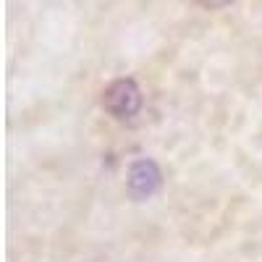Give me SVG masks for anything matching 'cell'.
I'll use <instances>...</instances> for the list:
<instances>
[{"label": "cell", "instance_id": "1", "mask_svg": "<svg viewBox=\"0 0 262 262\" xmlns=\"http://www.w3.org/2000/svg\"><path fill=\"white\" fill-rule=\"evenodd\" d=\"M102 107L113 118H134L142 107V90L134 79H116L105 86Z\"/></svg>", "mask_w": 262, "mask_h": 262}, {"label": "cell", "instance_id": "3", "mask_svg": "<svg viewBox=\"0 0 262 262\" xmlns=\"http://www.w3.org/2000/svg\"><path fill=\"white\" fill-rule=\"evenodd\" d=\"M194 3H196V6H202V8H207V11H221V8L236 3V0H194Z\"/></svg>", "mask_w": 262, "mask_h": 262}, {"label": "cell", "instance_id": "2", "mask_svg": "<svg viewBox=\"0 0 262 262\" xmlns=\"http://www.w3.org/2000/svg\"><path fill=\"white\" fill-rule=\"evenodd\" d=\"M163 184V176H160V168L155 160H137L131 163L128 168V179H126V186H128V194L134 200H149Z\"/></svg>", "mask_w": 262, "mask_h": 262}]
</instances>
